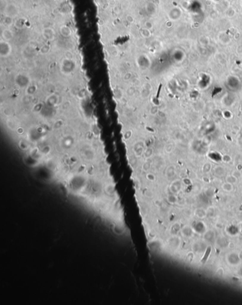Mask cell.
I'll return each mask as SVG.
<instances>
[{"label": "cell", "instance_id": "cell-1", "mask_svg": "<svg viewBox=\"0 0 242 305\" xmlns=\"http://www.w3.org/2000/svg\"><path fill=\"white\" fill-rule=\"evenodd\" d=\"M19 14V9L17 6L13 3H10L5 7L4 15L10 16L12 18H15Z\"/></svg>", "mask_w": 242, "mask_h": 305}, {"label": "cell", "instance_id": "cell-2", "mask_svg": "<svg viewBox=\"0 0 242 305\" xmlns=\"http://www.w3.org/2000/svg\"><path fill=\"white\" fill-rule=\"evenodd\" d=\"M12 46L10 44L8 41H1L0 43V54L2 57H7L10 56L12 52Z\"/></svg>", "mask_w": 242, "mask_h": 305}, {"label": "cell", "instance_id": "cell-4", "mask_svg": "<svg viewBox=\"0 0 242 305\" xmlns=\"http://www.w3.org/2000/svg\"><path fill=\"white\" fill-rule=\"evenodd\" d=\"M1 35H2L3 39H4L5 41H10L12 38H13L14 34H13V32H12V31H11L10 29H5L2 31Z\"/></svg>", "mask_w": 242, "mask_h": 305}, {"label": "cell", "instance_id": "cell-8", "mask_svg": "<svg viewBox=\"0 0 242 305\" xmlns=\"http://www.w3.org/2000/svg\"><path fill=\"white\" fill-rule=\"evenodd\" d=\"M34 3H39V1H41V0H32Z\"/></svg>", "mask_w": 242, "mask_h": 305}, {"label": "cell", "instance_id": "cell-6", "mask_svg": "<svg viewBox=\"0 0 242 305\" xmlns=\"http://www.w3.org/2000/svg\"><path fill=\"white\" fill-rule=\"evenodd\" d=\"M4 23L7 26H12L13 24V18L10 17V16H5L4 18Z\"/></svg>", "mask_w": 242, "mask_h": 305}, {"label": "cell", "instance_id": "cell-7", "mask_svg": "<svg viewBox=\"0 0 242 305\" xmlns=\"http://www.w3.org/2000/svg\"><path fill=\"white\" fill-rule=\"evenodd\" d=\"M126 20L129 21V23L134 22V17L131 15H128L126 16Z\"/></svg>", "mask_w": 242, "mask_h": 305}, {"label": "cell", "instance_id": "cell-5", "mask_svg": "<svg viewBox=\"0 0 242 305\" xmlns=\"http://www.w3.org/2000/svg\"><path fill=\"white\" fill-rule=\"evenodd\" d=\"M60 33H61V34L63 36L68 37V36H70L72 34V31L70 27L66 26V25H63L60 29Z\"/></svg>", "mask_w": 242, "mask_h": 305}, {"label": "cell", "instance_id": "cell-3", "mask_svg": "<svg viewBox=\"0 0 242 305\" xmlns=\"http://www.w3.org/2000/svg\"><path fill=\"white\" fill-rule=\"evenodd\" d=\"M43 36L45 39L48 41H53L55 38V32L52 28L47 27L43 30Z\"/></svg>", "mask_w": 242, "mask_h": 305}]
</instances>
